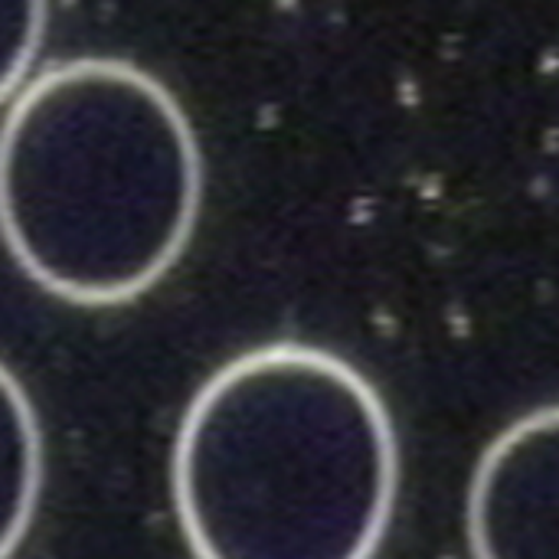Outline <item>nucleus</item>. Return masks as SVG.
Wrapping results in <instances>:
<instances>
[{"label":"nucleus","mask_w":559,"mask_h":559,"mask_svg":"<svg viewBox=\"0 0 559 559\" xmlns=\"http://www.w3.org/2000/svg\"><path fill=\"white\" fill-rule=\"evenodd\" d=\"M396 495L380 390L314 344L233 357L177 426L170 498L193 559H373Z\"/></svg>","instance_id":"f257e3e1"},{"label":"nucleus","mask_w":559,"mask_h":559,"mask_svg":"<svg viewBox=\"0 0 559 559\" xmlns=\"http://www.w3.org/2000/svg\"><path fill=\"white\" fill-rule=\"evenodd\" d=\"M203 157L177 95L147 69L79 56L36 72L0 121V239L46 295L111 308L183 255Z\"/></svg>","instance_id":"f03ea898"},{"label":"nucleus","mask_w":559,"mask_h":559,"mask_svg":"<svg viewBox=\"0 0 559 559\" xmlns=\"http://www.w3.org/2000/svg\"><path fill=\"white\" fill-rule=\"evenodd\" d=\"M465 531L472 559H559V403L514 419L481 452Z\"/></svg>","instance_id":"7ed1b4c3"},{"label":"nucleus","mask_w":559,"mask_h":559,"mask_svg":"<svg viewBox=\"0 0 559 559\" xmlns=\"http://www.w3.org/2000/svg\"><path fill=\"white\" fill-rule=\"evenodd\" d=\"M43 429L29 393L0 364V559L23 547L43 495Z\"/></svg>","instance_id":"20e7f679"},{"label":"nucleus","mask_w":559,"mask_h":559,"mask_svg":"<svg viewBox=\"0 0 559 559\" xmlns=\"http://www.w3.org/2000/svg\"><path fill=\"white\" fill-rule=\"evenodd\" d=\"M46 23L49 0H0V105H10L33 79Z\"/></svg>","instance_id":"39448f33"}]
</instances>
